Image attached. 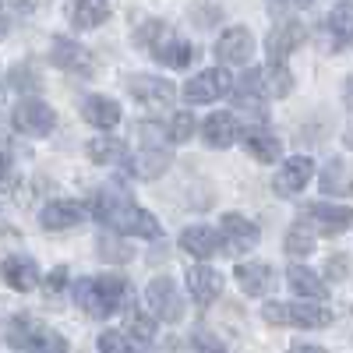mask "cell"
I'll use <instances>...</instances> for the list:
<instances>
[{
    "label": "cell",
    "mask_w": 353,
    "mask_h": 353,
    "mask_svg": "<svg viewBox=\"0 0 353 353\" xmlns=\"http://www.w3.org/2000/svg\"><path fill=\"white\" fill-rule=\"evenodd\" d=\"M128 293V283L124 276H88V279H78L74 283V301L81 304L85 314L92 318H113L121 311V301Z\"/></svg>",
    "instance_id": "1"
},
{
    "label": "cell",
    "mask_w": 353,
    "mask_h": 353,
    "mask_svg": "<svg viewBox=\"0 0 353 353\" xmlns=\"http://www.w3.org/2000/svg\"><path fill=\"white\" fill-rule=\"evenodd\" d=\"M261 318L276 329H325V325H332V311L321 307L318 301H297V304L269 301L261 307Z\"/></svg>",
    "instance_id": "2"
},
{
    "label": "cell",
    "mask_w": 353,
    "mask_h": 353,
    "mask_svg": "<svg viewBox=\"0 0 353 353\" xmlns=\"http://www.w3.org/2000/svg\"><path fill=\"white\" fill-rule=\"evenodd\" d=\"M145 304H149L152 318H159V321H181L184 318V297L170 276H156L145 286Z\"/></svg>",
    "instance_id": "3"
},
{
    "label": "cell",
    "mask_w": 353,
    "mask_h": 353,
    "mask_svg": "<svg viewBox=\"0 0 353 353\" xmlns=\"http://www.w3.org/2000/svg\"><path fill=\"white\" fill-rule=\"evenodd\" d=\"M233 88V78H230V71H223V68H209V71H201V74H194L188 85H184V99L191 103V106H201V103H216V99H223L226 92Z\"/></svg>",
    "instance_id": "4"
},
{
    "label": "cell",
    "mask_w": 353,
    "mask_h": 353,
    "mask_svg": "<svg viewBox=\"0 0 353 353\" xmlns=\"http://www.w3.org/2000/svg\"><path fill=\"white\" fill-rule=\"evenodd\" d=\"M14 128L21 134H32V138H43L57 128V113L50 110V103L43 99H21L14 106Z\"/></svg>",
    "instance_id": "5"
},
{
    "label": "cell",
    "mask_w": 353,
    "mask_h": 353,
    "mask_svg": "<svg viewBox=\"0 0 353 353\" xmlns=\"http://www.w3.org/2000/svg\"><path fill=\"white\" fill-rule=\"evenodd\" d=\"M219 237H223V244H230V251H251L261 237V230L254 219H248L241 212H226L219 219Z\"/></svg>",
    "instance_id": "6"
},
{
    "label": "cell",
    "mask_w": 353,
    "mask_h": 353,
    "mask_svg": "<svg viewBox=\"0 0 353 353\" xmlns=\"http://www.w3.org/2000/svg\"><path fill=\"white\" fill-rule=\"evenodd\" d=\"M50 61L53 68H61V71H71V74H92V57H88L85 46H78L74 39L68 36H57L53 46H50Z\"/></svg>",
    "instance_id": "7"
},
{
    "label": "cell",
    "mask_w": 353,
    "mask_h": 353,
    "mask_svg": "<svg viewBox=\"0 0 353 353\" xmlns=\"http://www.w3.org/2000/svg\"><path fill=\"white\" fill-rule=\"evenodd\" d=\"M304 219L321 230V233H343L353 226V209L350 205H329V201H314L304 209Z\"/></svg>",
    "instance_id": "8"
},
{
    "label": "cell",
    "mask_w": 353,
    "mask_h": 353,
    "mask_svg": "<svg viewBox=\"0 0 353 353\" xmlns=\"http://www.w3.org/2000/svg\"><path fill=\"white\" fill-rule=\"evenodd\" d=\"M251 53H254V36L244 25L226 28V32L219 36V43H216V57L223 64H248Z\"/></svg>",
    "instance_id": "9"
},
{
    "label": "cell",
    "mask_w": 353,
    "mask_h": 353,
    "mask_svg": "<svg viewBox=\"0 0 353 353\" xmlns=\"http://www.w3.org/2000/svg\"><path fill=\"white\" fill-rule=\"evenodd\" d=\"M128 88L138 103H149V106H170L176 99V85L159 74H134L128 81Z\"/></svg>",
    "instance_id": "10"
},
{
    "label": "cell",
    "mask_w": 353,
    "mask_h": 353,
    "mask_svg": "<svg viewBox=\"0 0 353 353\" xmlns=\"http://www.w3.org/2000/svg\"><path fill=\"white\" fill-rule=\"evenodd\" d=\"M311 176H314V159L311 156H290L276 173V191L279 194H297L311 184Z\"/></svg>",
    "instance_id": "11"
},
{
    "label": "cell",
    "mask_w": 353,
    "mask_h": 353,
    "mask_svg": "<svg viewBox=\"0 0 353 353\" xmlns=\"http://www.w3.org/2000/svg\"><path fill=\"white\" fill-rule=\"evenodd\" d=\"M0 279L18 293H28L39 283V265L32 258H25V254H8L4 261H0Z\"/></svg>",
    "instance_id": "12"
},
{
    "label": "cell",
    "mask_w": 353,
    "mask_h": 353,
    "mask_svg": "<svg viewBox=\"0 0 353 353\" xmlns=\"http://www.w3.org/2000/svg\"><path fill=\"white\" fill-rule=\"evenodd\" d=\"M85 219V205L74 201V198H57V201H46L43 212H39V223L43 230H71Z\"/></svg>",
    "instance_id": "13"
},
{
    "label": "cell",
    "mask_w": 353,
    "mask_h": 353,
    "mask_svg": "<svg viewBox=\"0 0 353 353\" xmlns=\"http://www.w3.org/2000/svg\"><path fill=\"white\" fill-rule=\"evenodd\" d=\"M188 293L194 304H212L219 293H223V276L216 269H209V265H191L188 269Z\"/></svg>",
    "instance_id": "14"
},
{
    "label": "cell",
    "mask_w": 353,
    "mask_h": 353,
    "mask_svg": "<svg viewBox=\"0 0 353 353\" xmlns=\"http://www.w3.org/2000/svg\"><path fill=\"white\" fill-rule=\"evenodd\" d=\"M81 117L85 124H92L99 131H110L121 124V103L110 99V96H85L81 99Z\"/></svg>",
    "instance_id": "15"
},
{
    "label": "cell",
    "mask_w": 353,
    "mask_h": 353,
    "mask_svg": "<svg viewBox=\"0 0 353 353\" xmlns=\"http://www.w3.org/2000/svg\"><path fill=\"white\" fill-rule=\"evenodd\" d=\"M201 138L209 141L212 149H230V145L241 138V124H237V117H233V113H212V117H205V124H201Z\"/></svg>",
    "instance_id": "16"
},
{
    "label": "cell",
    "mask_w": 353,
    "mask_h": 353,
    "mask_svg": "<svg viewBox=\"0 0 353 353\" xmlns=\"http://www.w3.org/2000/svg\"><path fill=\"white\" fill-rule=\"evenodd\" d=\"M301 43H304V25H301V21H283V25H276L272 36H269V61H272V64H283Z\"/></svg>",
    "instance_id": "17"
},
{
    "label": "cell",
    "mask_w": 353,
    "mask_h": 353,
    "mask_svg": "<svg viewBox=\"0 0 353 353\" xmlns=\"http://www.w3.org/2000/svg\"><path fill=\"white\" fill-rule=\"evenodd\" d=\"M276 283V272L269 269L265 261H248V265H237V286L248 293V297H265Z\"/></svg>",
    "instance_id": "18"
},
{
    "label": "cell",
    "mask_w": 353,
    "mask_h": 353,
    "mask_svg": "<svg viewBox=\"0 0 353 353\" xmlns=\"http://www.w3.org/2000/svg\"><path fill=\"white\" fill-rule=\"evenodd\" d=\"M286 283L304 301H325L329 297V286L321 283V276L314 269H307V265H293V269H286Z\"/></svg>",
    "instance_id": "19"
},
{
    "label": "cell",
    "mask_w": 353,
    "mask_h": 353,
    "mask_svg": "<svg viewBox=\"0 0 353 353\" xmlns=\"http://www.w3.org/2000/svg\"><path fill=\"white\" fill-rule=\"evenodd\" d=\"M219 233L212 230V226H188L184 233H181V248L188 251V254H194V258H212L216 251H219Z\"/></svg>",
    "instance_id": "20"
},
{
    "label": "cell",
    "mask_w": 353,
    "mask_h": 353,
    "mask_svg": "<svg viewBox=\"0 0 353 353\" xmlns=\"http://www.w3.org/2000/svg\"><path fill=\"white\" fill-rule=\"evenodd\" d=\"M166 166H170V152L156 149V145H149V149L134 152V163H131L134 176H141V181H156V176L166 173Z\"/></svg>",
    "instance_id": "21"
},
{
    "label": "cell",
    "mask_w": 353,
    "mask_h": 353,
    "mask_svg": "<svg viewBox=\"0 0 353 353\" xmlns=\"http://www.w3.org/2000/svg\"><path fill=\"white\" fill-rule=\"evenodd\" d=\"M156 61H163L166 68H191L194 64V57H198V50L191 46V43H184V39H166V43H156Z\"/></svg>",
    "instance_id": "22"
},
{
    "label": "cell",
    "mask_w": 353,
    "mask_h": 353,
    "mask_svg": "<svg viewBox=\"0 0 353 353\" xmlns=\"http://www.w3.org/2000/svg\"><path fill=\"white\" fill-rule=\"evenodd\" d=\"M244 145H248V152H251L258 163H276V159L283 156L279 138L269 134V131H248V134H244Z\"/></svg>",
    "instance_id": "23"
},
{
    "label": "cell",
    "mask_w": 353,
    "mask_h": 353,
    "mask_svg": "<svg viewBox=\"0 0 353 353\" xmlns=\"http://www.w3.org/2000/svg\"><path fill=\"white\" fill-rule=\"evenodd\" d=\"M283 248H286V254H293V258H307V254L314 251V230H311V223H307V219L293 223V226L286 230Z\"/></svg>",
    "instance_id": "24"
},
{
    "label": "cell",
    "mask_w": 353,
    "mask_h": 353,
    "mask_svg": "<svg viewBox=\"0 0 353 353\" xmlns=\"http://www.w3.org/2000/svg\"><path fill=\"white\" fill-rule=\"evenodd\" d=\"M329 32L339 46L353 39V0H339V4L329 11Z\"/></svg>",
    "instance_id": "25"
},
{
    "label": "cell",
    "mask_w": 353,
    "mask_h": 353,
    "mask_svg": "<svg viewBox=\"0 0 353 353\" xmlns=\"http://www.w3.org/2000/svg\"><path fill=\"white\" fill-rule=\"evenodd\" d=\"M261 88H265V96H290L293 92V78L286 71V64H269V68H261Z\"/></svg>",
    "instance_id": "26"
},
{
    "label": "cell",
    "mask_w": 353,
    "mask_h": 353,
    "mask_svg": "<svg viewBox=\"0 0 353 353\" xmlns=\"http://www.w3.org/2000/svg\"><path fill=\"white\" fill-rule=\"evenodd\" d=\"M88 159L92 163H99V166H106V163H117V159H124V152H128V145L121 141V138H92L88 141Z\"/></svg>",
    "instance_id": "27"
},
{
    "label": "cell",
    "mask_w": 353,
    "mask_h": 353,
    "mask_svg": "<svg viewBox=\"0 0 353 353\" xmlns=\"http://www.w3.org/2000/svg\"><path fill=\"white\" fill-rule=\"evenodd\" d=\"M110 18V4L106 0H78L74 4V25L78 28H96Z\"/></svg>",
    "instance_id": "28"
},
{
    "label": "cell",
    "mask_w": 353,
    "mask_h": 353,
    "mask_svg": "<svg viewBox=\"0 0 353 353\" xmlns=\"http://www.w3.org/2000/svg\"><path fill=\"white\" fill-rule=\"evenodd\" d=\"M39 332H43V329L32 325V318H11V325H8V343H11L14 350H28Z\"/></svg>",
    "instance_id": "29"
},
{
    "label": "cell",
    "mask_w": 353,
    "mask_h": 353,
    "mask_svg": "<svg viewBox=\"0 0 353 353\" xmlns=\"http://www.w3.org/2000/svg\"><path fill=\"white\" fill-rule=\"evenodd\" d=\"M321 191H329V194H346V191H353V181H350V173H346V166H343L339 159L329 163L325 173H321Z\"/></svg>",
    "instance_id": "30"
},
{
    "label": "cell",
    "mask_w": 353,
    "mask_h": 353,
    "mask_svg": "<svg viewBox=\"0 0 353 353\" xmlns=\"http://www.w3.org/2000/svg\"><path fill=\"white\" fill-rule=\"evenodd\" d=\"M128 336H134L138 343H149L156 336V318L141 314V311H131L128 314Z\"/></svg>",
    "instance_id": "31"
},
{
    "label": "cell",
    "mask_w": 353,
    "mask_h": 353,
    "mask_svg": "<svg viewBox=\"0 0 353 353\" xmlns=\"http://www.w3.org/2000/svg\"><path fill=\"white\" fill-rule=\"evenodd\" d=\"M25 353H68V339H64L61 332H46V329H43Z\"/></svg>",
    "instance_id": "32"
},
{
    "label": "cell",
    "mask_w": 353,
    "mask_h": 353,
    "mask_svg": "<svg viewBox=\"0 0 353 353\" xmlns=\"http://www.w3.org/2000/svg\"><path fill=\"white\" fill-rule=\"evenodd\" d=\"M198 131V124H194V117H191V110H184V113H176L173 117V121H170V141H176V145H181V141H191V134Z\"/></svg>",
    "instance_id": "33"
},
{
    "label": "cell",
    "mask_w": 353,
    "mask_h": 353,
    "mask_svg": "<svg viewBox=\"0 0 353 353\" xmlns=\"http://www.w3.org/2000/svg\"><path fill=\"white\" fill-rule=\"evenodd\" d=\"M191 346H194V353H226L223 339L212 336L209 329H194V332H191Z\"/></svg>",
    "instance_id": "34"
},
{
    "label": "cell",
    "mask_w": 353,
    "mask_h": 353,
    "mask_svg": "<svg viewBox=\"0 0 353 353\" xmlns=\"http://www.w3.org/2000/svg\"><path fill=\"white\" fill-rule=\"evenodd\" d=\"M99 353H131L128 336H124V332H113V329H106V332L99 336Z\"/></svg>",
    "instance_id": "35"
},
{
    "label": "cell",
    "mask_w": 353,
    "mask_h": 353,
    "mask_svg": "<svg viewBox=\"0 0 353 353\" xmlns=\"http://www.w3.org/2000/svg\"><path fill=\"white\" fill-rule=\"evenodd\" d=\"M163 36H166V25H163V21H145L138 32H134V39H138L141 46H156V39L163 43Z\"/></svg>",
    "instance_id": "36"
},
{
    "label": "cell",
    "mask_w": 353,
    "mask_h": 353,
    "mask_svg": "<svg viewBox=\"0 0 353 353\" xmlns=\"http://www.w3.org/2000/svg\"><path fill=\"white\" fill-rule=\"evenodd\" d=\"M64 283H68V269H64V265H61V269H53V272L46 276V290H50V293H61Z\"/></svg>",
    "instance_id": "37"
},
{
    "label": "cell",
    "mask_w": 353,
    "mask_h": 353,
    "mask_svg": "<svg viewBox=\"0 0 353 353\" xmlns=\"http://www.w3.org/2000/svg\"><path fill=\"white\" fill-rule=\"evenodd\" d=\"M11 176H14V166H11V159L4 152H0V191L11 188Z\"/></svg>",
    "instance_id": "38"
},
{
    "label": "cell",
    "mask_w": 353,
    "mask_h": 353,
    "mask_svg": "<svg viewBox=\"0 0 353 353\" xmlns=\"http://www.w3.org/2000/svg\"><path fill=\"white\" fill-rule=\"evenodd\" d=\"M346 269H350V261H346L343 254H336V258H329V276H336V279H343V276H346Z\"/></svg>",
    "instance_id": "39"
},
{
    "label": "cell",
    "mask_w": 353,
    "mask_h": 353,
    "mask_svg": "<svg viewBox=\"0 0 353 353\" xmlns=\"http://www.w3.org/2000/svg\"><path fill=\"white\" fill-rule=\"evenodd\" d=\"M290 353H325L321 346H311V343H297V346H290Z\"/></svg>",
    "instance_id": "40"
},
{
    "label": "cell",
    "mask_w": 353,
    "mask_h": 353,
    "mask_svg": "<svg viewBox=\"0 0 353 353\" xmlns=\"http://www.w3.org/2000/svg\"><path fill=\"white\" fill-rule=\"evenodd\" d=\"M8 28H11V25H8V18H4V14H0V39H4V36H8Z\"/></svg>",
    "instance_id": "41"
},
{
    "label": "cell",
    "mask_w": 353,
    "mask_h": 353,
    "mask_svg": "<svg viewBox=\"0 0 353 353\" xmlns=\"http://www.w3.org/2000/svg\"><path fill=\"white\" fill-rule=\"evenodd\" d=\"M346 99L353 103V74H350V81H346Z\"/></svg>",
    "instance_id": "42"
},
{
    "label": "cell",
    "mask_w": 353,
    "mask_h": 353,
    "mask_svg": "<svg viewBox=\"0 0 353 353\" xmlns=\"http://www.w3.org/2000/svg\"><path fill=\"white\" fill-rule=\"evenodd\" d=\"M293 4H297V8H307V4H311V0H293Z\"/></svg>",
    "instance_id": "43"
}]
</instances>
